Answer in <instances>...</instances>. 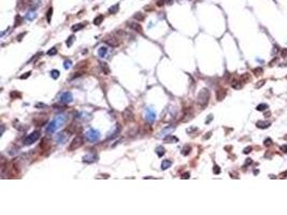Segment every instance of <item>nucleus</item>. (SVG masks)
I'll return each mask as SVG.
<instances>
[{
  "instance_id": "obj_1",
  "label": "nucleus",
  "mask_w": 287,
  "mask_h": 215,
  "mask_svg": "<svg viewBox=\"0 0 287 215\" xmlns=\"http://www.w3.org/2000/svg\"><path fill=\"white\" fill-rule=\"evenodd\" d=\"M209 101H210V91L208 88H202L199 91L198 97H197V103H198L199 107L205 108L209 104Z\"/></svg>"
},
{
  "instance_id": "obj_2",
  "label": "nucleus",
  "mask_w": 287,
  "mask_h": 215,
  "mask_svg": "<svg viewBox=\"0 0 287 215\" xmlns=\"http://www.w3.org/2000/svg\"><path fill=\"white\" fill-rule=\"evenodd\" d=\"M85 137H86V139L89 141V142H97V141L99 140L100 139V137H101V135H100V131H98V130H96V129H89V130H87L86 131V133H85Z\"/></svg>"
},
{
  "instance_id": "obj_3",
  "label": "nucleus",
  "mask_w": 287,
  "mask_h": 215,
  "mask_svg": "<svg viewBox=\"0 0 287 215\" xmlns=\"http://www.w3.org/2000/svg\"><path fill=\"white\" fill-rule=\"evenodd\" d=\"M83 138L81 137V136H77L73 140L70 142V144H69V147H68V149L70 152H73V151H75V149H77L78 147H81V146L83 145Z\"/></svg>"
},
{
  "instance_id": "obj_4",
  "label": "nucleus",
  "mask_w": 287,
  "mask_h": 215,
  "mask_svg": "<svg viewBox=\"0 0 287 215\" xmlns=\"http://www.w3.org/2000/svg\"><path fill=\"white\" fill-rule=\"evenodd\" d=\"M40 136H41V133H40V131H38V130L31 132L30 135L26 137L25 141H24V144H25V145H31V144H33L34 142H37V141L39 140Z\"/></svg>"
},
{
  "instance_id": "obj_5",
  "label": "nucleus",
  "mask_w": 287,
  "mask_h": 215,
  "mask_svg": "<svg viewBox=\"0 0 287 215\" xmlns=\"http://www.w3.org/2000/svg\"><path fill=\"white\" fill-rule=\"evenodd\" d=\"M103 41H104V43H107L108 45H110V46H112V47H116V46H118L121 44V41H120V39L118 38H116V37H114V36H111V34H109V36H107L103 39Z\"/></svg>"
},
{
  "instance_id": "obj_6",
  "label": "nucleus",
  "mask_w": 287,
  "mask_h": 215,
  "mask_svg": "<svg viewBox=\"0 0 287 215\" xmlns=\"http://www.w3.org/2000/svg\"><path fill=\"white\" fill-rule=\"evenodd\" d=\"M53 122H54V124H55V126H56V128H60V127H63L65 124H66V122H67V115H65V114H59V115H57L56 116L55 118L53 119Z\"/></svg>"
},
{
  "instance_id": "obj_7",
  "label": "nucleus",
  "mask_w": 287,
  "mask_h": 215,
  "mask_svg": "<svg viewBox=\"0 0 287 215\" xmlns=\"http://www.w3.org/2000/svg\"><path fill=\"white\" fill-rule=\"evenodd\" d=\"M123 118H124V121L126 122V123H131V122H133L134 121V114H133V112L130 110V109H125L124 110V112H123Z\"/></svg>"
},
{
  "instance_id": "obj_8",
  "label": "nucleus",
  "mask_w": 287,
  "mask_h": 215,
  "mask_svg": "<svg viewBox=\"0 0 287 215\" xmlns=\"http://www.w3.org/2000/svg\"><path fill=\"white\" fill-rule=\"evenodd\" d=\"M145 113H146L145 114V118H146V121H147V122H150V123H153V122L156 119V113H155V111H154L152 108H146Z\"/></svg>"
},
{
  "instance_id": "obj_9",
  "label": "nucleus",
  "mask_w": 287,
  "mask_h": 215,
  "mask_svg": "<svg viewBox=\"0 0 287 215\" xmlns=\"http://www.w3.org/2000/svg\"><path fill=\"white\" fill-rule=\"evenodd\" d=\"M59 100H60L61 103H70V102H72V100H73L72 94L70 91H65V92L61 94L60 99Z\"/></svg>"
},
{
  "instance_id": "obj_10",
  "label": "nucleus",
  "mask_w": 287,
  "mask_h": 215,
  "mask_svg": "<svg viewBox=\"0 0 287 215\" xmlns=\"http://www.w3.org/2000/svg\"><path fill=\"white\" fill-rule=\"evenodd\" d=\"M127 26H128L129 28H131L132 30L139 32V34H143L142 26L140 25V24H138V22H128V23H127Z\"/></svg>"
},
{
  "instance_id": "obj_11",
  "label": "nucleus",
  "mask_w": 287,
  "mask_h": 215,
  "mask_svg": "<svg viewBox=\"0 0 287 215\" xmlns=\"http://www.w3.org/2000/svg\"><path fill=\"white\" fill-rule=\"evenodd\" d=\"M68 140V133L67 132H59L57 133V136H56V142L57 144H65L66 143V141Z\"/></svg>"
},
{
  "instance_id": "obj_12",
  "label": "nucleus",
  "mask_w": 287,
  "mask_h": 215,
  "mask_svg": "<svg viewBox=\"0 0 287 215\" xmlns=\"http://www.w3.org/2000/svg\"><path fill=\"white\" fill-rule=\"evenodd\" d=\"M121 126L120 124H116L115 127H114V130H113V131H111L110 135L108 136V139H113V138L117 137L118 133L121 132Z\"/></svg>"
},
{
  "instance_id": "obj_13",
  "label": "nucleus",
  "mask_w": 287,
  "mask_h": 215,
  "mask_svg": "<svg viewBox=\"0 0 287 215\" xmlns=\"http://www.w3.org/2000/svg\"><path fill=\"white\" fill-rule=\"evenodd\" d=\"M226 95H227V89L218 88L217 91H216V99H217L218 101H221V100L226 97Z\"/></svg>"
},
{
  "instance_id": "obj_14",
  "label": "nucleus",
  "mask_w": 287,
  "mask_h": 215,
  "mask_svg": "<svg viewBox=\"0 0 287 215\" xmlns=\"http://www.w3.org/2000/svg\"><path fill=\"white\" fill-rule=\"evenodd\" d=\"M81 129H82V128H81L80 125H78V124L77 125L75 123H72V124L68 127V131H69L70 133H77V132H80V131H81Z\"/></svg>"
},
{
  "instance_id": "obj_15",
  "label": "nucleus",
  "mask_w": 287,
  "mask_h": 215,
  "mask_svg": "<svg viewBox=\"0 0 287 215\" xmlns=\"http://www.w3.org/2000/svg\"><path fill=\"white\" fill-rule=\"evenodd\" d=\"M174 130V127H172V126H169V127H167V128H165V129H162L160 132H159V136L158 137H160V138H162V137H166V136H168V135H170V133H172V131Z\"/></svg>"
},
{
  "instance_id": "obj_16",
  "label": "nucleus",
  "mask_w": 287,
  "mask_h": 215,
  "mask_svg": "<svg viewBox=\"0 0 287 215\" xmlns=\"http://www.w3.org/2000/svg\"><path fill=\"white\" fill-rule=\"evenodd\" d=\"M270 125H271V123H270V122H268V121H259V122H257L256 126H257V128L267 129V128H269V127H270Z\"/></svg>"
},
{
  "instance_id": "obj_17",
  "label": "nucleus",
  "mask_w": 287,
  "mask_h": 215,
  "mask_svg": "<svg viewBox=\"0 0 287 215\" xmlns=\"http://www.w3.org/2000/svg\"><path fill=\"white\" fill-rule=\"evenodd\" d=\"M99 65H100V67H101V70L103 71V73L104 74H110L111 73V69H110V67H109V65L107 64V62H104V61H100L99 62Z\"/></svg>"
},
{
  "instance_id": "obj_18",
  "label": "nucleus",
  "mask_w": 287,
  "mask_h": 215,
  "mask_svg": "<svg viewBox=\"0 0 287 215\" xmlns=\"http://www.w3.org/2000/svg\"><path fill=\"white\" fill-rule=\"evenodd\" d=\"M97 158V156L96 155H94V154H87V155H85V156L83 157V161H85V162H94V161H96V159Z\"/></svg>"
},
{
  "instance_id": "obj_19",
  "label": "nucleus",
  "mask_w": 287,
  "mask_h": 215,
  "mask_svg": "<svg viewBox=\"0 0 287 215\" xmlns=\"http://www.w3.org/2000/svg\"><path fill=\"white\" fill-rule=\"evenodd\" d=\"M177 141H178L177 138H175L174 136H171V135H168L164 138L165 143H174V142H177Z\"/></svg>"
},
{
  "instance_id": "obj_20",
  "label": "nucleus",
  "mask_w": 287,
  "mask_h": 215,
  "mask_svg": "<svg viewBox=\"0 0 287 215\" xmlns=\"http://www.w3.org/2000/svg\"><path fill=\"white\" fill-rule=\"evenodd\" d=\"M190 152H191V146L188 145V144H186V145H184V147L182 148L181 153H182L183 156H187V155H189Z\"/></svg>"
},
{
  "instance_id": "obj_21",
  "label": "nucleus",
  "mask_w": 287,
  "mask_h": 215,
  "mask_svg": "<svg viewBox=\"0 0 287 215\" xmlns=\"http://www.w3.org/2000/svg\"><path fill=\"white\" fill-rule=\"evenodd\" d=\"M172 165V161L170 159H164V161L161 162V169L162 170H166L168 168H170Z\"/></svg>"
},
{
  "instance_id": "obj_22",
  "label": "nucleus",
  "mask_w": 287,
  "mask_h": 215,
  "mask_svg": "<svg viewBox=\"0 0 287 215\" xmlns=\"http://www.w3.org/2000/svg\"><path fill=\"white\" fill-rule=\"evenodd\" d=\"M231 86H232V88H234V89H240L241 87H242V84H241V81H239V80H232V82H231Z\"/></svg>"
},
{
  "instance_id": "obj_23",
  "label": "nucleus",
  "mask_w": 287,
  "mask_h": 215,
  "mask_svg": "<svg viewBox=\"0 0 287 215\" xmlns=\"http://www.w3.org/2000/svg\"><path fill=\"white\" fill-rule=\"evenodd\" d=\"M84 24L83 23H78V24H75V25H73L72 27H71V30L73 31V32H75V31H78V30H81V29H83L84 28Z\"/></svg>"
},
{
  "instance_id": "obj_24",
  "label": "nucleus",
  "mask_w": 287,
  "mask_h": 215,
  "mask_svg": "<svg viewBox=\"0 0 287 215\" xmlns=\"http://www.w3.org/2000/svg\"><path fill=\"white\" fill-rule=\"evenodd\" d=\"M103 20H104V17H103V15H98L97 17H95L94 18V25H96V26H98V25H100V24L103 22Z\"/></svg>"
},
{
  "instance_id": "obj_25",
  "label": "nucleus",
  "mask_w": 287,
  "mask_h": 215,
  "mask_svg": "<svg viewBox=\"0 0 287 215\" xmlns=\"http://www.w3.org/2000/svg\"><path fill=\"white\" fill-rule=\"evenodd\" d=\"M108 53V47H105V46H102V47H100L98 50V56L99 57H104L107 55Z\"/></svg>"
},
{
  "instance_id": "obj_26",
  "label": "nucleus",
  "mask_w": 287,
  "mask_h": 215,
  "mask_svg": "<svg viewBox=\"0 0 287 215\" xmlns=\"http://www.w3.org/2000/svg\"><path fill=\"white\" fill-rule=\"evenodd\" d=\"M251 79H252V78H251L250 73H243V74L241 75V81H242V82H244V83L250 82Z\"/></svg>"
},
{
  "instance_id": "obj_27",
  "label": "nucleus",
  "mask_w": 287,
  "mask_h": 215,
  "mask_svg": "<svg viewBox=\"0 0 287 215\" xmlns=\"http://www.w3.org/2000/svg\"><path fill=\"white\" fill-rule=\"evenodd\" d=\"M36 16H37L36 12L31 10V11H29V12L27 13V15H26V18H27V20H28V21H33Z\"/></svg>"
},
{
  "instance_id": "obj_28",
  "label": "nucleus",
  "mask_w": 287,
  "mask_h": 215,
  "mask_svg": "<svg viewBox=\"0 0 287 215\" xmlns=\"http://www.w3.org/2000/svg\"><path fill=\"white\" fill-rule=\"evenodd\" d=\"M118 9H120V5H118V3H116L114 5H112V7L109 9V13H111V14H115V13L118 12Z\"/></svg>"
},
{
  "instance_id": "obj_29",
  "label": "nucleus",
  "mask_w": 287,
  "mask_h": 215,
  "mask_svg": "<svg viewBox=\"0 0 287 215\" xmlns=\"http://www.w3.org/2000/svg\"><path fill=\"white\" fill-rule=\"evenodd\" d=\"M10 97L12 98V99H17V98H21L22 97V94H21V92H18L17 91H11Z\"/></svg>"
},
{
  "instance_id": "obj_30",
  "label": "nucleus",
  "mask_w": 287,
  "mask_h": 215,
  "mask_svg": "<svg viewBox=\"0 0 287 215\" xmlns=\"http://www.w3.org/2000/svg\"><path fill=\"white\" fill-rule=\"evenodd\" d=\"M156 153H157V155H158V157H161V156H164V154H165V148H164V146H157V148H156Z\"/></svg>"
},
{
  "instance_id": "obj_31",
  "label": "nucleus",
  "mask_w": 287,
  "mask_h": 215,
  "mask_svg": "<svg viewBox=\"0 0 287 215\" xmlns=\"http://www.w3.org/2000/svg\"><path fill=\"white\" fill-rule=\"evenodd\" d=\"M59 75H60V73H59L58 70H52V71H51V77H52V79H54V80H57L59 78Z\"/></svg>"
},
{
  "instance_id": "obj_32",
  "label": "nucleus",
  "mask_w": 287,
  "mask_h": 215,
  "mask_svg": "<svg viewBox=\"0 0 287 215\" xmlns=\"http://www.w3.org/2000/svg\"><path fill=\"white\" fill-rule=\"evenodd\" d=\"M88 67V61L87 60H83V61H81L80 64H78V66L77 67V69H82V68H87Z\"/></svg>"
},
{
  "instance_id": "obj_33",
  "label": "nucleus",
  "mask_w": 287,
  "mask_h": 215,
  "mask_svg": "<svg viewBox=\"0 0 287 215\" xmlns=\"http://www.w3.org/2000/svg\"><path fill=\"white\" fill-rule=\"evenodd\" d=\"M267 109H268V105L266 104V103H260V104L257 105L256 110L257 111H266Z\"/></svg>"
},
{
  "instance_id": "obj_34",
  "label": "nucleus",
  "mask_w": 287,
  "mask_h": 215,
  "mask_svg": "<svg viewBox=\"0 0 287 215\" xmlns=\"http://www.w3.org/2000/svg\"><path fill=\"white\" fill-rule=\"evenodd\" d=\"M262 72H264V70H262L260 67H258V68H255V69L253 70V73L256 75V77H259V75H260V74H262Z\"/></svg>"
},
{
  "instance_id": "obj_35",
  "label": "nucleus",
  "mask_w": 287,
  "mask_h": 215,
  "mask_svg": "<svg viewBox=\"0 0 287 215\" xmlns=\"http://www.w3.org/2000/svg\"><path fill=\"white\" fill-rule=\"evenodd\" d=\"M56 54H57V48L56 47H52L51 50L47 51V55L48 56H54V55H56Z\"/></svg>"
},
{
  "instance_id": "obj_36",
  "label": "nucleus",
  "mask_w": 287,
  "mask_h": 215,
  "mask_svg": "<svg viewBox=\"0 0 287 215\" xmlns=\"http://www.w3.org/2000/svg\"><path fill=\"white\" fill-rule=\"evenodd\" d=\"M133 17L136 18V20H138V22H140V21H143L144 20V15L142 14V13H137V14H134L133 15Z\"/></svg>"
},
{
  "instance_id": "obj_37",
  "label": "nucleus",
  "mask_w": 287,
  "mask_h": 215,
  "mask_svg": "<svg viewBox=\"0 0 287 215\" xmlns=\"http://www.w3.org/2000/svg\"><path fill=\"white\" fill-rule=\"evenodd\" d=\"M71 65H72V61L70 60V59H67V60H65V62H64V68L65 69H69V68L71 67Z\"/></svg>"
},
{
  "instance_id": "obj_38",
  "label": "nucleus",
  "mask_w": 287,
  "mask_h": 215,
  "mask_svg": "<svg viewBox=\"0 0 287 215\" xmlns=\"http://www.w3.org/2000/svg\"><path fill=\"white\" fill-rule=\"evenodd\" d=\"M73 41H74V36H70V37L68 38V40L66 41L67 46H71V45H72V43H73Z\"/></svg>"
},
{
  "instance_id": "obj_39",
  "label": "nucleus",
  "mask_w": 287,
  "mask_h": 215,
  "mask_svg": "<svg viewBox=\"0 0 287 215\" xmlns=\"http://www.w3.org/2000/svg\"><path fill=\"white\" fill-rule=\"evenodd\" d=\"M52 14H53V8H50L47 11V14H46V20L48 23L51 22V16H52Z\"/></svg>"
},
{
  "instance_id": "obj_40",
  "label": "nucleus",
  "mask_w": 287,
  "mask_h": 215,
  "mask_svg": "<svg viewBox=\"0 0 287 215\" xmlns=\"http://www.w3.org/2000/svg\"><path fill=\"white\" fill-rule=\"evenodd\" d=\"M37 109H45L47 107L45 103H42V102H38V103H36V105H34Z\"/></svg>"
},
{
  "instance_id": "obj_41",
  "label": "nucleus",
  "mask_w": 287,
  "mask_h": 215,
  "mask_svg": "<svg viewBox=\"0 0 287 215\" xmlns=\"http://www.w3.org/2000/svg\"><path fill=\"white\" fill-rule=\"evenodd\" d=\"M265 145L266 146H270V145H272L273 144V142H272V139H270V138H267L266 140H265Z\"/></svg>"
},
{
  "instance_id": "obj_42",
  "label": "nucleus",
  "mask_w": 287,
  "mask_h": 215,
  "mask_svg": "<svg viewBox=\"0 0 287 215\" xmlns=\"http://www.w3.org/2000/svg\"><path fill=\"white\" fill-rule=\"evenodd\" d=\"M213 172H214L215 174H219L221 173V168H219L217 165H215L214 168H213Z\"/></svg>"
},
{
  "instance_id": "obj_43",
  "label": "nucleus",
  "mask_w": 287,
  "mask_h": 215,
  "mask_svg": "<svg viewBox=\"0 0 287 215\" xmlns=\"http://www.w3.org/2000/svg\"><path fill=\"white\" fill-rule=\"evenodd\" d=\"M30 74H31V72H30V71H28V72H26L25 74H22V75H21V79H22V80H25V79H27V78L30 77Z\"/></svg>"
},
{
  "instance_id": "obj_44",
  "label": "nucleus",
  "mask_w": 287,
  "mask_h": 215,
  "mask_svg": "<svg viewBox=\"0 0 287 215\" xmlns=\"http://www.w3.org/2000/svg\"><path fill=\"white\" fill-rule=\"evenodd\" d=\"M18 25H21V16L20 15H17L16 16V18H15V27L18 26Z\"/></svg>"
},
{
  "instance_id": "obj_45",
  "label": "nucleus",
  "mask_w": 287,
  "mask_h": 215,
  "mask_svg": "<svg viewBox=\"0 0 287 215\" xmlns=\"http://www.w3.org/2000/svg\"><path fill=\"white\" fill-rule=\"evenodd\" d=\"M190 178V173L189 172H185V173H183V175H182V179L183 180H187V179H189Z\"/></svg>"
},
{
  "instance_id": "obj_46",
  "label": "nucleus",
  "mask_w": 287,
  "mask_h": 215,
  "mask_svg": "<svg viewBox=\"0 0 287 215\" xmlns=\"http://www.w3.org/2000/svg\"><path fill=\"white\" fill-rule=\"evenodd\" d=\"M252 149H253V148H252V146H247V147H245V148H244L243 153H244V154H250Z\"/></svg>"
},
{
  "instance_id": "obj_47",
  "label": "nucleus",
  "mask_w": 287,
  "mask_h": 215,
  "mask_svg": "<svg viewBox=\"0 0 287 215\" xmlns=\"http://www.w3.org/2000/svg\"><path fill=\"white\" fill-rule=\"evenodd\" d=\"M281 151L283 152V153H287V144H284V145L281 146Z\"/></svg>"
},
{
  "instance_id": "obj_48",
  "label": "nucleus",
  "mask_w": 287,
  "mask_h": 215,
  "mask_svg": "<svg viewBox=\"0 0 287 215\" xmlns=\"http://www.w3.org/2000/svg\"><path fill=\"white\" fill-rule=\"evenodd\" d=\"M265 83H266V81H265V80H262V81H260V83H258V84H257V85H256V88H259V87H261V86H262V85H264V84H265Z\"/></svg>"
},
{
  "instance_id": "obj_49",
  "label": "nucleus",
  "mask_w": 287,
  "mask_h": 215,
  "mask_svg": "<svg viewBox=\"0 0 287 215\" xmlns=\"http://www.w3.org/2000/svg\"><path fill=\"white\" fill-rule=\"evenodd\" d=\"M164 3H165V0H158L156 4L158 5V7H162V5H164Z\"/></svg>"
},
{
  "instance_id": "obj_50",
  "label": "nucleus",
  "mask_w": 287,
  "mask_h": 215,
  "mask_svg": "<svg viewBox=\"0 0 287 215\" xmlns=\"http://www.w3.org/2000/svg\"><path fill=\"white\" fill-rule=\"evenodd\" d=\"M25 34H26V32H23V34H20V36L17 37V40H18V41H21V40H22V38H23L24 36H25Z\"/></svg>"
},
{
  "instance_id": "obj_51",
  "label": "nucleus",
  "mask_w": 287,
  "mask_h": 215,
  "mask_svg": "<svg viewBox=\"0 0 287 215\" xmlns=\"http://www.w3.org/2000/svg\"><path fill=\"white\" fill-rule=\"evenodd\" d=\"M282 56L283 57H286L287 56V50H283L282 51Z\"/></svg>"
},
{
  "instance_id": "obj_52",
  "label": "nucleus",
  "mask_w": 287,
  "mask_h": 215,
  "mask_svg": "<svg viewBox=\"0 0 287 215\" xmlns=\"http://www.w3.org/2000/svg\"><path fill=\"white\" fill-rule=\"evenodd\" d=\"M286 176H287V172H284V173H282V174L280 175V178H281V179H284V178H286Z\"/></svg>"
},
{
  "instance_id": "obj_53",
  "label": "nucleus",
  "mask_w": 287,
  "mask_h": 215,
  "mask_svg": "<svg viewBox=\"0 0 287 215\" xmlns=\"http://www.w3.org/2000/svg\"><path fill=\"white\" fill-rule=\"evenodd\" d=\"M250 164H252V159L247 158V160H246V162H245V166H247V165H250Z\"/></svg>"
},
{
  "instance_id": "obj_54",
  "label": "nucleus",
  "mask_w": 287,
  "mask_h": 215,
  "mask_svg": "<svg viewBox=\"0 0 287 215\" xmlns=\"http://www.w3.org/2000/svg\"><path fill=\"white\" fill-rule=\"evenodd\" d=\"M212 118H213V115H210V118L208 119V121H205V123H207V124H208V123H210V122L212 121Z\"/></svg>"
},
{
  "instance_id": "obj_55",
  "label": "nucleus",
  "mask_w": 287,
  "mask_h": 215,
  "mask_svg": "<svg viewBox=\"0 0 287 215\" xmlns=\"http://www.w3.org/2000/svg\"><path fill=\"white\" fill-rule=\"evenodd\" d=\"M3 131H4V126H3V125H2V126H1V135H2V133H3Z\"/></svg>"
},
{
  "instance_id": "obj_56",
  "label": "nucleus",
  "mask_w": 287,
  "mask_h": 215,
  "mask_svg": "<svg viewBox=\"0 0 287 215\" xmlns=\"http://www.w3.org/2000/svg\"><path fill=\"white\" fill-rule=\"evenodd\" d=\"M270 115H271V113H270V112H269V113H266V114H265V116H266V117H269Z\"/></svg>"
},
{
  "instance_id": "obj_57",
  "label": "nucleus",
  "mask_w": 287,
  "mask_h": 215,
  "mask_svg": "<svg viewBox=\"0 0 287 215\" xmlns=\"http://www.w3.org/2000/svg\"><path fill=\"white\" fill-rule=\"evenodd\" d=\"M172 1H173V0H168L167 3H168V4H171V3H172Z\"/></svg>"
}]
</instances>
